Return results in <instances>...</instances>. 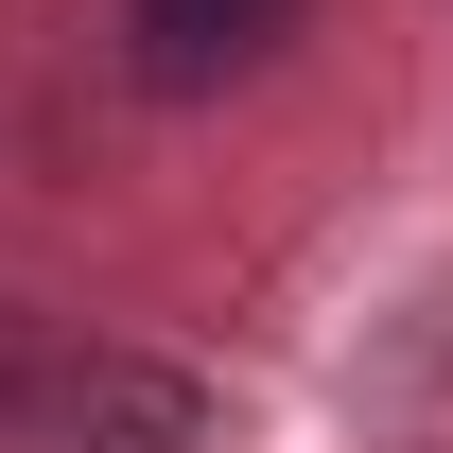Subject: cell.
Returning a JSON list of instances; mask_svg holds the SVG:
<instances>
[{"label":"cell","mask_w":453,"mask_h":453,"mask_svg":"<svg viewBox=\"0 0 453 453\" xmlns=\"http://www.w3.org/2000/svg\"><path fill=\"white\" fill-rule=\"evenodd\" d=\"M349 418L384 453H453V280H401L349 349Z\"/></svg>","instance_id":"obj_1"},{"label":"cell","mask_w":453,"mask_h":453,"mask_svg":"<svg viewBox=\"0 0 453 453\" xmlns=\"http://www.w3.org/2000/svg\"><path fill=\"white\" fill-rule=\"evenodd\" d=\"M296 35V0H122V70L157 88V105H210L244 70Z\"/></svg>","instance_id":"obj_3"},{"label":"cell","mask_w":453,"mask_h":453,"mask_svg":"<svg viewBox=\"0 0 453 453\" xmlns=\"http://www.w3.org/2000/svg\"><path fill=\"white\" fill-rule=\"evenodd\" d=\"M53 384H70L53 314H35V296H0V453H35V418H53Z\"/></svg>","instance_id":"obj_4"},{"label":"cell","mask_w":453,"mask_h":453,"mask_svg":"<svg viewBox=\"0 0 453 453\" xmlns=\"http://www.w3.org/2000/svg\"><path fill=\"white\" fill-rule=\"evenodd\" d=\"M35 453H210V401H192V366H157V349H70Z\"/></svg>","instance_id":"obj_2"}]
</instances>
